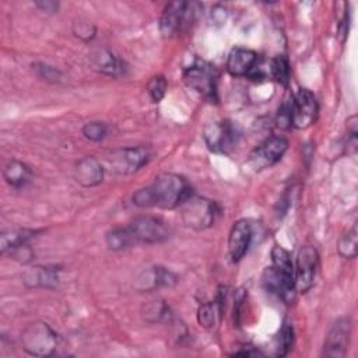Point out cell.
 <instances>
[{
    "mask_svg": "<svg viewBox=\"0 0 358 358\" xmlns=\"http://www.w3.org/2000/svg\"><path fill=\"white\" fill-rule=\"evenodd\" d=\"M190 196H193L192 186L183 176L161 173L151 185L138 189L131 196V201L141 208L157 207L172 210L180 207Z\"/></svg>",
    "mask_w": 358,
    "mask_h": 358,
    "instance_id": "obj_1",
    "label": "cell"
},
{
    "mask_svg": "<svg viewBox=\"0 0 358 358\" xmlns=\"http://www.w3.org/2000/svg\"><path fill=\"white\" fill-rule=\"evenodd\" d=\"M60 344V336L45 322H34L21 333L22 348L34 357L55 355Z\"/></svg>",
    "mask_w": 358,
    "mask_h": 358,
    "instance_id": "obj_2",
    "label": "cell"
},
{
    "mask_svg": "<svg viewBox=\"0 0 358 358\" xmlns=\"http://www.w3.org/2000/svg\"><path fill=\"white\" fill-rule=\"evenodd\" d=\"M200 4L194 1L169 3L159 18V32L165 38H171L187 28L197 17Z\"/></svg>",
    "mask_w": 358,
    "mask_h": 358,
    "instance_id": "obj_3",
    "label": "cell"
},
{
    "mask_svg": "<svg viewBox=\"0 0 358 358\" xmlns=\"http://www.w3.org/2000/svg\"><path fill=\"white\" fill-rule=\"evenodd\" d=\"M179 208L183 224L194 231L210 228L220 211L214 201L199 196H190Z\"/></svg>",
    "mask_w": 358,
    "mask_h": 358,
    "instance_id": "obj_4",
    "label": "cell"
},
{
    "mask_svg": "<svg viewBox=\"0 0 358 358\" xmlns=\"http://www.w3.org/2000/svg\"><path fill=\"white\" fill-rule=\"evenodd\" d=\"M127 229L137 243H161L171 236V227L166 221L155 215H140L134 218Z\"/></svg>",
    "mask_w": 358,
    "mask_h": 358,
    "instance_id": "obj_5",
    "label": "cell"
},
{
    "mask_svg": "<svg viewBox=\"0 0 358 358\" xmlns=\"http://www.w3.org/2000/svg\"><path fill=\"white\" fill-rule=\"evenodd\" d=\"M239 130L229 120H215L204 126L203 138L213 152L228 154L239 140Z\"/></svg>",
    "mask_w": 358,
    "mask_h": 358,
    "instance_id": "obj_6",
    "label": "cell"
},
{
    "mask_svg": "<svg viewBox=\"0 0 358 358\" xmlns=\"http://www.w3.org/2000/svg\"><path fill=\"white\" fill-rule=\"evenodd\" d=\"M183 80L189 88L203 98L211 102L217 101V71L211 64L197 60L185 70Z\"/></svg>",
    "mask_w": 358,
    "mask_h": 358,
    "instance_id": "obj_7",
    "label": "cell"
},
{
    "mask_svg": "<svg viewBox=\"0 0 358 358\" xmlns=\"http://www.w3.org/2000/svg\"><path fill=\"white\" fill-rule=\"evenodd\" d=\"M291 126L296 129H308L312 126L319 115V105L315 95L306 90L299 88L289 102Z\"/></svg>",
    "mask_w": 358,
    "mask_h": 358,
    "instance_id": "obj_8",
    "label": "cell"
},
{
    "mask_svg": "<svg viewBox=\"0 0 358 358\" xmlns=\"http://www.w3.org/2000/svg\"><path fill=\"white\" fill-rule=\"evenodd\" d=\"M288 150L287 138L281 136H271L260 143L250 154H249V165L255 171H262L277 164L285 151Z\"/></svg>",
    "mask_w": 358,
    "mask_h": 358,
    "instance_id": "obj_9",
    "label": "cell"
},
{
    "mask_svg": "<svg viewBox=\"0 0 358 358\" xmlns=\"http://www.w3.org/2000/svg\"><path fill=\"white\" fill-rule=\"evenodd\" d=\"M295 287L301 292H306L312 288L317 268H319V255L317 250L305 245L298 250L296 262H295Z\"/></svg>",
    "mask_w": 358,
    "mask_h": 358,
    "instance_id": "obj_10",
    "label": "cell"
},
{
    "mask_svg": "<svg viewBox=\"0 0 358 358\" xmlns=\"http://www.w3.org/2000/svg\"><path fill=\"white\" fill-rule=\"evenodd\" d=\"M351 336V320L350 317H338L327 331L323 344V357L341 358L347 354Z\"/></svg>",
    "mask_w": 358,
    "mask_h": 358,
    "instance_id": "obj_11",
    "label": "cell"
},
{
    "mask_svg": "<svg viewBox=\"0 0 358 358\" xmlns=\"http://www.w3.org/2000/svg\"><path fill=\"white\" fill-rule=\"evenodd\" d=\"M150 159V151L145 147H127L110 154L109 162L117 173L129 175L137 172Z\"/></svg>",
    "mask_w": 358,
    "mask_h": 358,
    "instance_id": "obj_12",
    "label": "cell"
},
{
    "mask_svg": "<svg viewBox=\"0 0 358 358\" xmlns=\"http://www.w3.org/2000/svg\"><path fill=\"white\" fill-rule=\"evenodd\" d=\"M252 242V227L246 220L236 221L228 236V253L234 263L242 260Z\"/></svg>",
    "mask_w": 358,
    "mask_h": 358,
    "instance_id": "obj_13",
    "label": "cell"
},
{
    "mask_svg": "<svg viewBox=\"0 0 358 358\" xmlns=\"http://www.w3.org/2000/svg\"><path fill=\"white\" fill-rule=\"evenodd\" d=\"M178 282V277L162 266H154L150 270L143 271L137 278V288L141 291H151L162 287H173Z\"/></svg>",
    "mask_w": 358,
    "mask_h": 358,
    "instance_id": "obj_14",
    "label": "cell"
},
{
    "mask_svg": "<svg viewBox=\"0 0 358 358\" xmlns=\"http://www.w3.org/2000/svg\"><path fill=\"white\" fill-rule=\"evenodd\" d=\"M259 60V56L255 50L245 48H234L227 59V70L234 77L249 76Z\"/></svg>",
    "mask_w": 358,
    "mask_h": 358,
    "instance_id": "obj_15",
    "label": "cell"
},
{
    "mask_svg": "<svg viewBox=\"0 0 358 358\" xmlns=\"http://www.w3.org/2000/svg\"><path fill=\"white\" fill-rule=\"evenodd\" d=\"M74 179L84 187H92L102 182L103 168L94 157H84L74 168Z\"/></svg>",
    "mask_w": 358,
    "mask_h": 358,
    "instance_id": "obj_16",
    "label": "cell"
},
{
    "mask_svg": "<svg viewBox=\"0 0 358 358\" xmlns=\"http://www.w3.org/2000/svg\"><path fill=\"white\" fill-rule=\"evenodd\" d=\"M91 64L98 73L110 77H120L126 73L124 62L108 49H96L91 55Z\"/></svg>",
    "mask_w": 358,
    "mask_h": 358,
    "instance_id": "obj_17",
    "label": "cell"
},
{
    "mask_svg": "<svg viewBox=\"0 0 358 358\" xmlns=\"http://www.w3.org/2000/svg\"><path fill=\"white\" fill-rule=\"evenodd\" d=\"M22 281L29 288H56L59 284V268L50 266H35L24 273Z\"/></svg>",
    "mask_w": 358,
    "mask_h": 358,
    "instance_id": "obj_18",
    "label": "cell"
},
{
    "mask_svg": "<svg viewBox=\"0 0 358 358\" xmlns=\"http://www.w3.org/2000/svg\"><path fill=\"white\" fill-rule=\"evenodd\" d=\"M271 267L281 277V280L291 288L295 287V267L291 259V255L284 248L274 245L271 249Z\"/></svg>",
    "mask_w": 358,
    "mask_h": 358,
    "instance_id": "obj_19",
    "label": "cell"
},
{
    "mask_svg": "<svg viewBox=\"0 0 358 358\" xmlns=\"http://www.w3.org/2000/svg\"><path fill=\"white\" fill-rule=\"evenodd\" d=\"M3 176L4 180L15 189H21L25 187L34 178V173L31 171V168L24 164L22 161L18 159H11L6 164L4 169H3Z\"/></svg>",
    "mask_w": 358,
    "mask_h": 358,
    "instance_id": "obj_20",
    "label": "cell"
},
{
    "mask_svg": "<svg viewBox=\"0 0 358 358\" xmlns=\"http://www.w3.org/2000/svg\"><path fill=\"white\" fill-rule=\"evenodd\" d=\"M224 299L221 298V295L218 296L217 301H211V302H204L199 306L197 309V322L201 327L211 330L217 326L221 315H222V305Z\"/></svg>",
    "mask_w": 358,
    "mask_h": 358,
    "instance_id": "obj_21",
    "label": "cell"
},
{
    "mask_svg": "<svg viewBox=\"0 0 358 358\" xmlns=\"http://www.w3.org/2000/svg\"><path fill=\"white\" fill-rule=\"evenodd\" d=\"M36 231L34 229H11L6 231L0 235V252L4 255L11 249H15L21 245H25L32 236H35Z\"/></svg>",
    "mask_w": 358,
    "mask_h": 358,
    "instance_id": "obj_22",
    "label": "cell"
},
{
    "mask_svg": "<svg viewBox=\"0 0 358 358\" xmlns=\"http://www.w3.org/2000/svg\"><path fill=\"white\" fill-rule=\"evenodd\" d=\"M338 255L344 259H355L357 250H358V232H357V224L352 225L351 229L343 234V236L338 241L337 246Z\"/></svg>",
    "mask_w": 358,
    "mask_h": 358,
    "instance_id": "obj_23",
    "label": "cell"
},
{
    "mask_svg": "<svg viewBox=\"0 0 358 358\" xmlns=\"http://www.w3.org/2000/svg\"><path fill=\"white\" fill-rule=\"evenodd\" d=\"M105 241H106L108 248L112 249V250H123V249L134 246V241H133L127 227L116 228V229L109 231L106 234Z\"/></svg>",
    "mask_w": 358,
    "mask_h": 358,
    "instance_id": "obj_24",
    "label": "cell"
},
{
    "mask_svg": "<svg viewBox=\"0 0 358 358\" xmlns=\"http://www.w3.org/2000/svg\"><path fill=\"white\" fill-rule=\"evenodd\" d=\"M294 345V327L289 322H282L281 329L277 334V345H275V355L284 357L289 352Z\"/></svg>",
    "mask_w": 358,
    "mask_h": 358,
    "instance_id": "obj_25",
    "label": "cell"
},
{
    "mask_svg": "<svg viewBox=\"0 0 358 358\" xmlns=\"http://www.w3.org/2000/svg\"><path fill=\"white\" fill-rule=\"evenodd\" d=\"M289 63L288 59L284 55L275 56L270 62V74L273 78H275L282 87H287L289 83Z\"/></svg>",
    "mask_w": 358,
    "mask_h": 358,
    "instance_id": "obj_26",
    "label": "cell"
},
{
    "mask_svg": "<svg viewBox=\"0 0 358 358\" xmlns=\"http://www.w3.org/2000/svg\"><path fill=\"white\" fill-rule=\"evenodd\" d=\"M147 90H148V94H150V98L152 102L158 103L166 94V90H168V83H166V78L164 76H154L150 81H148V85H147Z\"/></svg>",
    "mask_w": 358,
    "mask_h": 358,
    "instance_id": "obj_27",
    "label": "cell"
},
{
    "mask_svg": "<svg viewBox=\"0 0 358 358\" xmlns=\"http://www.w3.org/2000/svg\"><path fill=\"white\" fill-rule=\"evenodd\" d=\"M108 133V126L103 122H88L83 126V134L87 140L101 141Z\"/></svg>",
    "mask_w": 358,
    "mask_h": 358,
    "instance_id": "obj_28",
    "label": "cell"
},
{
    "mask_svg": "<svg viewBox=\"0 0 358 358\" xmlns=\"http://www.w3.org/2000/svg\"><path fill=\"white\" fill-rule=\"evenodd\" d=\"M34 71L36 76L48 83H59L62 80V73L53 66H49L46 63H35L32 64Z\"/></svg>",
    "mask_w": 358,
    "mask_h": 358,
    "instance_id": "obj_29",
    "label": "cell"
},
{
    "mask_svg": "<svg viewBox=\"0 0 358 358\" xmlns=\"http://www.w3.org/2000/svg\"><path fill=\"white\" fill-rule=\"evenodd\" d=\"M73 32L76 36H78L83 41H91L95 36V27L91 22L87 21H77L73 25Z\"/></svg>",
    "mask_w": 358,
    "mask_h": 358,
    "instance_id": "obj_30",
    "label": "cell"
},
{
    "mask_svg": "<svg viewBox=\"0 0 358 358\" xmlns=\"http://www.w3.org/2000/svg\"><path fill=\"white\" fill-rule=\"evenodd\" d=\"M10 255H11L13 259H15V260H18V262H22V263L31 262L32 257H34V252L31 250L29 246H27V243H25V245H21V246H18V248H15V249H11V250H10Z\"/></svg>",
    "mask_w": 358,
    "mask_h": 358,
    "instance_id": "obj_31",
    "label": "cell"
},
{
    "mask_svg": "<svg viewBox=\"0 0 358 358\" xmlns=\"http://www.w3.org/2000/svg\"><path fill=\"white\" fill-rule=\"evenodd\" d=\"M277 126L281 129L291 127V110H289V102H285L280 109L277 115Z\"/></svg>",
    "mask_w": 358,
    "mask_h": 358,
    "instance_id": "obj_32",
    "label": "cell"
},
{
    "mask_svg": "<svg viewBox=\"0 0 358 358\" xmlns=\"http://www.w3.org/2000/svg\"><path fill=\"white\" fill-rule=\"evenodd\" d=\"M245 347L246 348H241V350L234 351L231 354V357H238V355H241V357H263L264 355L260 350L255 348L253 345H245Z\"/></svg>",
    "mask_w": 358,
    "mask_h": 358,
    "instance_id": "obj_33",
    "label": "cell"
},
{
    "mask_svg": "<svg viewBox=\"0 0 358 358\" xmlns=\"http://www.w3.org/2000/svg\"><path fill=\"white\" fill-rule=\"evenodd\" d=\"M35 6L41 8L45 13H56L59 10V3L52 1V0H42V1H35Z\"/></svg>",
    "mask_w": 358,
    "mask_h": 358,
    "instance_id": "obj_34",
    "label": "cell"
}]
</instances>
